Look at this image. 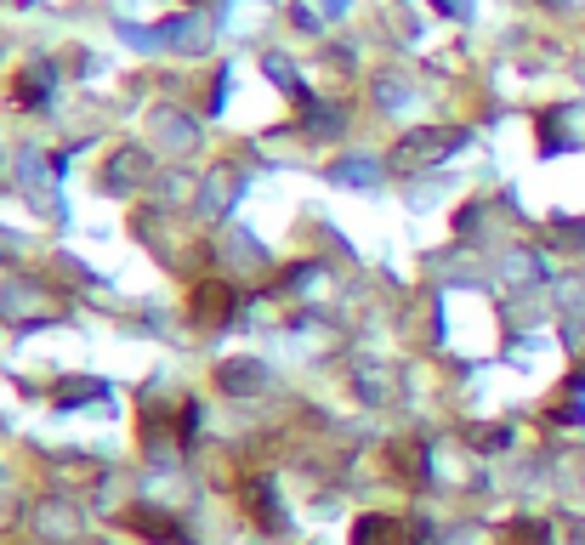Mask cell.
<instances>
[{
  "label": "cell",
  "instance_id": "1",
  "mask_svg": "<svg viewBox=\"0 0 585 545\" xmlns=\"http://www.w3.org/2000/svg\"><path fill=\"white\" fill-rule=\"evenodd\" d=\"M387 534H392V523H364L358 528V545H387Z\"/></svg>",
  "mask_w": 585,
  "mask_h": 545
}]
</instances>
